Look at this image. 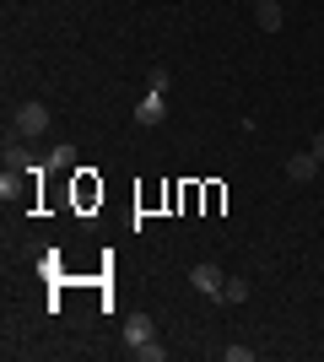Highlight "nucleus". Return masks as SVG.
Returning a JSON list of instances; mask_svg holds the SVG:
<instances>
[{
    "label": "nucleus",
    "mask_w": 324,
    "mask_h": 362,
    "mask_svg": "<svg viewBox=\"0 0 324 362\" xmlns=\"http://www.w3.org/2000/svg\"><path fill=\"white\" fill-rule=\"evenodd\" d=\"M254 22H260L265 33H281V22H287L281 0H254Z\"/></svg>",
    "instance_id": "39448f33"
},
{
    "label": "nucleus",
    "mask_w": 324,
    "mask_h": 362,
    "mask_svg": "<svg viewBox=\"0 0 324 362\" xmlns=\"http://www.w3.org/2000/svg\"><path fill=\"white\" fill-rule=\"evenodd\" d=\"M65 168H76V146H71V141H60V146L44 157V173H65Z\"/></svg>",
    "instance_id": "0eeeda50"
},
{
    "label": "nucleus",
    "mask_w": 324,
    "mask_h": 362,
    "mask_svg": "<svg viewBox=\"0 0 324 362\" xmlns=\"http://www.w3.org/2000/svg\"><path fill=\"white\" fill-rule=\"evenodd\" d=\"M168 119V92H146L136 103V124H162Z\"/></svg>",
    "instance_id": "7ed1b4c3"
},
{
    "label": "nucleus",
    "mask_w": 324,
    "mask_h": 362,
    "mask_svg": "<svg viewBox=\"0 0 324 362\" xmlns=\"http://www.w3.org/2000/svg\"><path fill=\"white\" fill-rule=\"evenodd\" d=\"M11 130H16V136H22V141H44V136H49V103H38V98H28V103L16 108Z\"/></svg>",
    "instance_id": "f257e3e1"
},
{
    "label": "nucleus",
    "mask_w": 324,
    "mask_h": 362,
    "mask_svg": "<svg viewBox=\"0 0 324 362\" xmlns=\"http://www.w3.org/2000/svg\"><path fill=\"white\" fill-rule=\"evenodd\" d=\"M308 151H313V157H319V163H324V130H313V141H308Z\"/></svg>",
    "instance_id": "f8f14e48"
},
{
    "label": "nucleus",
    "mask_w": 324,
    "mask_h": 362,
    "mask_svg": "<svg viewBox=\"0 0 324 362\" xmlns=\"http://www.w3.org/2000/svg\"><path fill=\"white\" fill-rule=\"evenodd\" d=\"M152 335H157L152 314H130V319H124V341H130V346H136V341H152Z\"/></svg>",
    "instance_id": "423d86ee"
},
{
    "label": "nucleus",
    "mask_w": 324,
    "mask_h": 362,
    "mask_svg": "<svg viewBox=\"0 0 324 362\" xmlns=\"http://www.w3.org/2000/svg\"><path fill=\"white\" fill-rule=\"evenodd\" d=\"M232 303H248V276H227V287H222V308Z\"/></svg>",
    "instance_id": "6e6552de"
},
{
    "label": "nucleus",
    "mask_w": 324,
    "mask_h": 362,
    "mask_svg": "<svg viewBox=\"0 0 324 362\" xmlns=\"http://www.w3.org/2000/svg\"><path fill=\"white\" fill-rule=\"evenodd\" d=\"M222 362H254V346H222Z\"/></svg>",
    "instance_id": "9d476101"
},
{
    "label": "nucleus",
    "mask_w": 324,
    "mask_h": 362,
    "mask_svg": "<svg viewBox=\"0 0 324 362\" xmlns=\"http://www.w3.org/2000/svg\"><path fill=\"white\" fill-rule=\"evenodd\" d=\"M189 287H195V292H205L211 303H222V287H227V271H222L216 259H200V265L189 271Z\"/></svg>",
    "instance_id": "f03ea898"
},
{
    "label": "nucleus",
    "mask_w": 324,
    "mask_h": 362,
    "mask_svg": "<svg viewBox=\"0 0 324 362\" xmlns=\"http://www.w3.org/2000/svg\"><path fill=\"white\" fill-rule=\"evenodd\" d=\"M313 173H319V157H313V151H292V157H287V179L292 184H308Z\"/></svg>",
    "instance_id": "20e7f679"
},
{
    "label": "nucleus",
    "mask_w": 324,
    "mask_h": 362,
    "mask_svg": "<svg viewBox=\"0 0 324 362\" xmlns=\"http://www.w3.org/2000/svg\"><path fill=\"white\" fill-rule=\"evenodd\" d=\"M146 92H168V65H157V71L146 76Z\"/></svg>",
    "instance_id": "9b49d317"
},
{
    "label": "nucleus",
    "mask_w": 324,
    "mask_h": 362,
    "mask_svg": "<svg viewBox=\"0 0 324 362\" xmlns=\"http://www.w3.org/2000/svg\"><path fill=\"white\" fill-rule=\"evenodd\" d=\"M130 357H140V362H162V357H168V346H157V335H152V341H136V346H130Z\"/></svg>",
    "instance_id": "1a4fd4ad"
}]
</instances>
